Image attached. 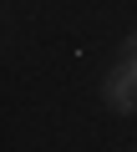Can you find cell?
I'll return each mask as SVG.
<instances>
[{"mask_svg": "<svg viewBox=\"0 0 137 152\" xmlns=\"http://www.w3.org/2000/svg\"><path fill=\"white\" fill-rule=\"evenodd\" d=\"M107 107L112 112H137V36H127V61L107 76Z\"/></svg>", "mask_w": 137, "mask_h": 152, "instance_id": "1", "label": "cell"}]
</instances>
